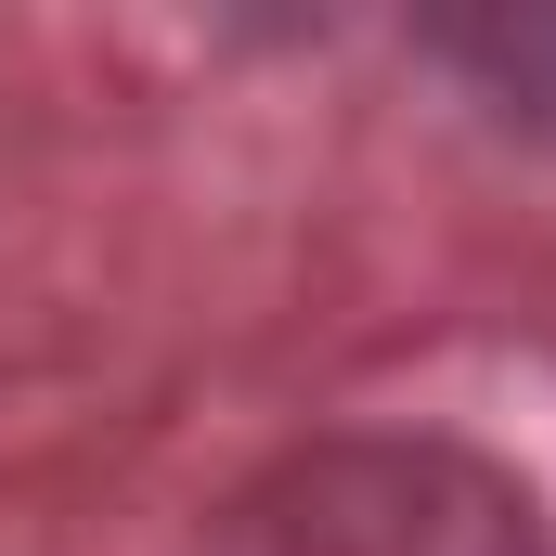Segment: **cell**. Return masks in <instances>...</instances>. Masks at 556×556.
Masks as SVG:
<instances>
[{
	"instance_id": "6da1fadb",
	"label": "cell",
	"mask_w": 556,
	"mask_h": 556,
	"mask_svg": "<svg viewBox=\"0 0 556 556\" xmlns=\"http://www.w3.org/2000/svg\"><path fill=\"white\" fill-rule=\"evenodd\" d=\"M207 556H556V518L479 440L324 427L220 505Z\"/></svg>"
},
{
	"instance_id": "7a4b0ae2",
	"label": "cell",
	"mask_w": 556,
	"mask_h": 556,
	"mask_svg": "<svg viewBox=\"0 0 556 556\" xmlns=\"http://www.w3.org/2000/svg\"><path fill=\"white\" fill-rule=\"evenodd\" d=\"M427 65H453L505 130H556V0H466L415 26Z\"/></svg>"
}]
</instances>
